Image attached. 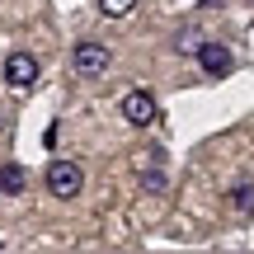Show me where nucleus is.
<instances>
[{"mask_svg": "<svg viewBox=\"0 0 254 254\" xmlns=\"http://www.w3.org/2000/svg\"><path fill=\"white\" fill-rule=\"evenodd\" d=\"M198 66H202V75H212V80H226V75L236 71V57H231V47H221V43H198Z\"/></svg>", "mask_w": 254, "mask_h": 254, "instance_id": "nucleus-4", "label": "nucleus"}, {"mask_svg": "<svg viewBox=\"0 0 254 254\" xmlns=\"http://www.w3.org/2000/svg\"><path fill=\"white\" fill-rule=\"evenodd\" d=\"M231 212L236 217H254V179H240L231 189Z\"/></svg>", "mask_w": 254, "mask_h": 254, "instance_id": "nucleus-7", "label": "nucleus"}, {"mask_svg": "<svg viewBox=\"0 0 254 254\" xmlns=\"http://www.w3.org/2000/svg\"><path fill=\"white\" fill-rule=\"evenodd\" d=\"M109 62H113V52L104 43H80L71 52V71L80 75V80H94V75H104L109 71Z\"/></svg>", "mask_w": 254, "mask_h": 254, "instance_id": "nucleus-2", "label": "nucleus"}, {"mask_svg": "<svg viewBox=\"0 0 254 254\" xmlns=\"http://www.w3.org/2000/svg\"><path fill=\"white\" fill-rule=\"evenodd\" d=\"M5 85H14V90L38 85V57H28V52H9V57H5Z\"/></svg>", "mask_w": 254, "mask_h": 254, "instance_id": "nucleus-5", "label": "nucleus"}, {"mask_svg": "<svg viewBox=\"0 0 254 254\" xmlns=\"http://www.w3.org/2000/svg\"><path fill=\"white\" fill-rule=\"evenodd\" d=\"M165 184H170V179H165L160 165H141V189L146 193H165Z\"/></svg>", "mask_w": 254, "mask_h": 254, "instance_id": "nucleus-8", "label": "nucleus"}, {"mask_svg": "<svg viewBox=\"0 0 254 254\" xmlns=\"http://www.w3.org/2000/svg\"><path fill=\"white\" fill-rule=\"evenodd\" d=\"M85 189V170L75 160H52L47 165V193L52 198H80Z\"/></svg>", "mask_w": 254, "mask_h": 254, "instance_id": "nucleus-1", "label": "nucleus"}, {"mask_svg": "<svg viewBox=\"0 0 254 254\" xmlns=\"http://www.w3.org/2000/svg\"><path fill=\"white\" fill-rule=\"evenodd\" d=\"M118 109H123V123H132V127H151L155 113H160V104H155L151 90H127Z\"/></svg>", "mask_w": 254, "mask_h": 254, "instance_id": "nucleus-3", "label": "nucleus"}, {"mask_svg": "<svg viewBox=\"0 0 254 254\" xmlns=\"http://www.w3.org/2000/svg\"><path fill=\"white\" fill-rule=\"evenodd\" d=\"M136 9V0H99V14H109V19H127Z\"/></svg>", "mask_w": 254, "mask_h": 254, "instance_id": "nucleus-9", "label": "nucleus"}, {"mask_svg": "<svg viewBox=\"0 0 254 254\" xmlns=\"http://www.w3.org/2000/svg\"><path fill=\"white\" fill-rule=\"evenodd\" d=\"M24 184H28L24 165H19V160H0V193H5V198H19Z\"/></svg>", "mask_w": 254, "mask_h": 254, "instance_id": "nucleus-6", "label": "nucleus"}, {"mask_svg": "<svg viewBox=\"0 0 254 254\" xmlns=\"http://www.w3.org/2000/svg\"><path fill=\"white\" fill-rule=\"evenodd\" d=\"M0 250H5V240H0Z\"/></svg>", "mask_w": 254, "mask_h": 254, "instance_id": "nucleus-10", "label": "nucleus"}]
</instances>
